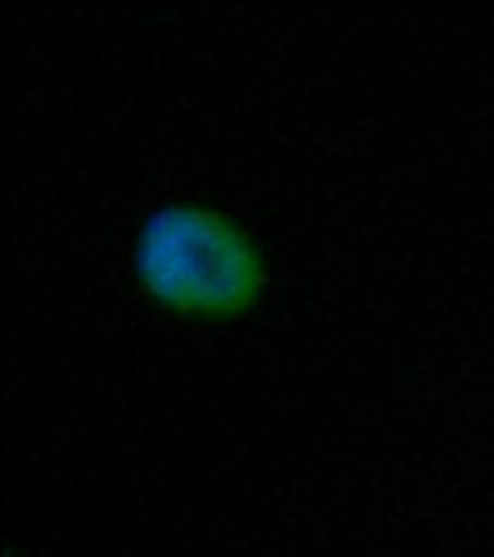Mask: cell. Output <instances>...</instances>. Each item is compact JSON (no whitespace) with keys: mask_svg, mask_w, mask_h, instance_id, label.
Listing matches in <instances>:
<instances>
[{"mask_svg":"<svg viewBox=\"0 0 494 557\" xmlns=\"http://www.w3.org/2000/svg\"><path fill=\"white\" fill-rule=\"evenodd\" d=\"M131 272L160 312L194 324H237L272 286L267 249L249 225L202 200L148 211L131 243Z\"/></svg>","mask_w":494,"mask_h":557,"instance_id":"obj_1","label":"cell"}]
</instances>
